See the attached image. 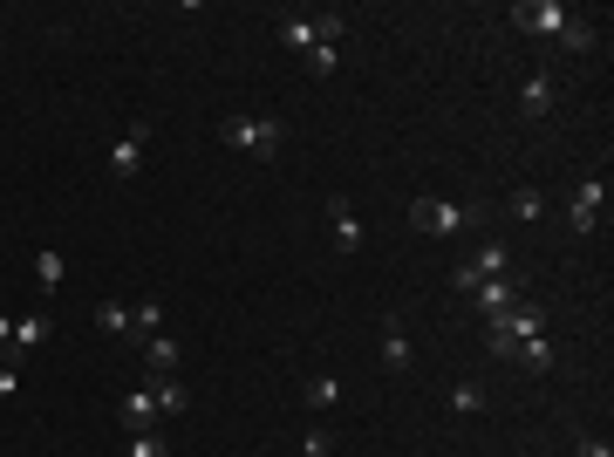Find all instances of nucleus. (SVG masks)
<instances>
[{
  "mask_svg": "<svg viewBox=\"0 0 614 457\" xmlns=\"http://www.w3.org/2000/svg\"><path fill=\"white\" fill-rule=\"evenodd\" d=\"M219 144H232V151H246V157H260V164H273V157H280V144H287V130H280L273 116L232 110L226 123H219Z\"/></svg>",
  "mask_w": 614,
  "mask_h": 457,
  "instance_id": "1",
  "label": "nucleus"
},
{
  "mask_svg": "<svg viewBox=\"0 0 614 457\" xmlns=\"http://www.w3.org/2000/svg\"><path fill=\"white\" fill-rule=\"evenodd\" d=\"M410 219H417L423 232H437V239H451V232H471L478 219H485V205L471 198V205H451V198H417L410 205Z\"/></svg>",
  "mask_w": 614,
  "mask_h": 457,
  "instance_id": "2",
  "label": "nucleus"
},
{
  "mask_svg": "<svg viewBox=\"0 0 614 457\" xmlns=\"http://www.w3.org/2000/svg\"><path fill=\"white\" fill-rule=\"evenodd\" d=\"M533 335H546V321H539V307H533V301L505 307L499 321H492V355H499V362H512V348H519V342H533Z\"/></svg>",
  "mask_w": 614,
  "mask_h": 457,
  "instance_id": "3",
  "label": "nucleus"
},
{
  "mask_svg": "<svg viewBox=\"0 0 614 457\" xmlns=\"http://www.w3.org/2000/svg\"><path fill=\"white\" fill-rule=\"evenodd\" d=\"M144 157H151V123L137 116V123H123L110 144V178H137L144 171Z\"/></svg>",
  "mask_w": 614,
  "mask_h": 457,
  "instance_id": "4",
  "label": "nucleus"
},
{
  "mask_svg": "<svg viewBox=\"0 0 614 457\" xmlns=\"http://www.w3.org/2000/svg\"><path fill=\"white\" fill-rule=\"evenodd\" d=\"M601 212H608V185H601V178H580V185H574V205H567V226L587 239V232L601 226Z\"/></svg>",
  "mask_w": 614,
  "mask_h": 457,
  "instance_id": "5",
  "label": "nucleus"
},
{
  "mask_svg": "<svg viewBox=\"0 0 614 457\" xmlns=\"http://www.w3.org/2000/svg\"><path fill=\"white\" fill-rule=\"evenodd\" d=\"M512 21H519L526 35H560V28H567L574 14H567L560 0H519V7H512Z\"/></svg>",
  "mask_w": 614,
  "mask_h": 457,
  "instance_id": "6",
  "label": "nucleus"
},
{
  "mask_svg": "<svg viewBox=\"0 0 614 457\" xmlns=\"http://www.w3.org/2000/svg\"><path fill=\"white\" fill-rule=\"evenodd\" d=\"M328 239H335V253H362V212L348 198H328Z\"/></svg>",
  "mask_w": 614,
  "mask_h": 457,
  "instance_id": "7",
  "label": "nucleus"
},
{
  "mask_svg": "<svg viewBox=\"0 0 614 457\" xmlns=\"http://www.w3.org/2000/svg\"><path fill=\"white\" fill-rule=\"evenodd\" d=\"M471 301H478V314H485V321H499L505 307H519L526 294H519V280H512V273H499V280H485V287H478Z\"/></svg>",
  "mask_w": 614,
  "mask_h": 457,
  "instance_id": "8",
  "label": "nucleus"
},
{
  "mask_svg": "<svg viewBox=\"0 0 614 457\" xmlns=\"http://www.w3.org/2000/svg\"><path fill=\"white\" fill-rule=\"evenodd\" d=\"M157 417H164V410H157V389L137 382V389L123 396V423H130V430H157Z\"/></svg>",
  "mask_w": 614,
  "mask_h": 457,
  "instance_id": "9",
  "label": "nucleus"
},
{
  "mask_svg": "<svg viewBox=\"0 0 614 457\" xmlns=\"http://www.w3.org/2000/svg\"><path fill=\"white\" fill-rule=\"evenodd\" d=\"M178 355H185V348L171 342V335H157V342H144V382H164V376H178Z\"/></svg>",
  "mask_w": 614,
  "mask_h": 457,
  "instance_id": "10",
  "label": "nucleus"
},
{
  "mask_svg": "<svg viewBox=\"0 0 614 457\" xmlns=\"http://www.w3.org/2000/svg\"><path fill=\"white\" fill-rule=\"evenodd\" d=\"M41 342H48V314H21V321H14V342H7V362H21V355L41 348Z\"/></svg>",
  "mask_w": 614,
  "mask_h": 457,
  "instance_id": "11",
  "label": "nucleus"
},
{
  "mask_svg": "<svg viewBox=\"0 0 614 457\" xmlns=\"http://www.w3.org/2000/svg\"><path fill=\"white\" fill-rule=\"evenodd\" d=\"M553 103H560V82H553V76H526V89H519V110H526V116H546Z\"/></svg>",
  "mask_w": 614,
  "mask_h": 457,
  "instance_id": "12",
  "label": "nucleus"
},
{
  "mask_svg": "<svg viewBox=\"0 0 614 457\" xmlns=\"http://www.w3.org/2000/svg\"><path fill=\"white\" fill-rule=\"evenodd\" d=\"M383 362H389V369H410V362H417V348H410V335H403L396 314L383 321Z\"/></svg>",
  "mask_w": 614,
  "mask_h": 457,
  "instance_id": "13",
  "label": "nucleus"
},
{
  "mask_svg": "<svg viewBox=\"0 0 614 457\" xmlns=\"http://www.w3.org/2000/svg\"><path fill=\"white\" fill-rule=\"evenodd\" d=\"M301 403H307V410H335V403H342V382H335V376H321V369H314V376L301 382Z\"/></svg>",
  "mask_w": 614,
  "mask_h": 457,
  "instance_id": "14",
  "label": "nucleus"
},
{
  "mask_svg": "<svg viewBox=\"0 0 614 457\" xmlns=\"http://www.w3.org/2000/svg\"><path fill=\"white\" fill-rule=\"evenodd\" d=\"M471 273H478V287H485V280H499V273H512V253H505L499 239H492V246H478V253H471Z\"/></svg>",
  "mask_w": 614,
  "mask_h": 457,
  "instance_id": "15",
  "label": "nucleus"
},
{
  "mask_svg": "<svg viewBox=\"0 0 614 457\" xmlns=\"http://www.w3.org/2000/svg\"><path fill=\"white\" fill-rule=\"evenodd\" d=\"M151 389H157V410H164V417H185V410H192V389H185V382H178V376L151 382Z\"/></svg>",
  "mask_w": 614,
  "mask_h": 457,
  "instance_id": "16",
  "label": "nucleus"
},
{
  "mask_svg": "<svg viewBox=\"0 0 614 457\" xmlns=\"http://www.w3.org/2000/svg\"><path fill=\"white\" fill-rule=\"evenodd\" d=\"M157 328H164V307H157V301L130 307V335H137V342H157Z\"/></svg>",
  "mask_w": 614,
  "mask_h": 457,
  "instance_id": "17",
  "label": "nucleus"
},
{
  "mask_svg": "<svg viewBox=\"0 0 614 457\" xmlns=\"http://www.w3.org/2000/svg\"><path fill=\"white\" fill-rule=\"evenodd\" d=\"M512 362H519V369H533V376H546V369H553V348H546V335L519 342V348H512Z\"/></svg>",
  "mask_w": 614,
  "mask_h": 457,
  "instance_id": "18",
  "label": "nucleus"
},
{
  "mask_svg": "<svg viewBox=\"0 0 614 457\" xmlns=\"http://www.w3.org/2000/svg\"><path fill=\"white\" fill-rule=\"evenodd\" d=\"M451 410H458V417H478V410H485V382L464 376L458 389H451Z\"/></svg>",
  "mask_w": 614,
  "mask_h": 457,
  "instance_id": "19",
  "label": "nucleus"
},
{
  "mask_svg": "<svg viewBox=\"0 0 614 457\" xmlns=\"http://www.w3.org/2000/svg\"><path fill=\"white\" fill-rule=\"evenodd\" d=\"M512 219H526V226H533V219H546V198H539L533 185H519V191H512Z\"/></svg>",
  "mask_w": 614,
  "mask_h": 457,
  "instance_id": "20",
  "label": "nucleus"
},
{
  "mask_svg": "<svg viewBox=\"0 0 614 457\" xmlns=\"http://www.w3.org/2000/svg\"><path fill=\"white\" fill-rule=\"evenodd\" d=\"M35 280L41 287H62V280H69V260H62V253H35Z\"/></svg>",
  "mask_w": 614,
  "mask_h": 457,
  "instance_id": "21",
  "label": "nucleus"
},
{
  "mask_svg": "<svg viewBox=\"0 0 614 457\" xmlns=\"http://www.w3.org/2000/svg\"><path fill=\"white\" fill-rule=\"evenodd\" d=\"M96 328H103V335H130V307L103 301V307H96Z\"/></svg>",
  "mask_w": 614,
  "mask_h": 457,
  "instance_id": "22",
  "label": "nucleus"
},
{
  "mask_svg": "<svg viewBox=\"0 0 614 457\" xmlns=\"http://www.w3.org/2000/svg\"><path fill=\"white\" fill-rule=\"evenodd\" d=\"M123 457H164V444H157V430H130V451Z\"/></svg>",
  "mask_w": 614,
  "mask_h": 457,
  "instance_id": "23",
  "label": "nucleus"
},
{
  "mask_svg": "<svg viewBox=\"0 0 614 457\" xmlns=\"http://www.w3.org/2000/svg\"><path fill=\"white\" fill-rule=\"evenodd\" d=\"M560 41H567L574 55H587V48H594V28H580V21H567V28H560Z\"/></svg>",
  "mask_w": 614,
  "mask_h": 457,
  "instance_id": "24",
  "label": "nucleus"
},
{
  "mask_svg": "<svg viewBox=\"0 0 614 457\" xmlns=\"http://www.w3.org/2000/svg\"><path fill=\"white\" fill-rule=\"evenodd\" d=\"M14 389H21V376H14V362H0V403H7Z\"/></svg>",
  "mask_w": 614,
  "mask_h": 457,
  "instance_id": "25",
  "label": "nucleus"
},
{
  "mask_svg": "<svg viewBox=\"0 0 614 457\" xmlns=\"http://www.w3.org/2000/svg\"><path fill=\"white\" fill-rule=\"evenodd\" d=\"M580 457H614L608 444H594V437H587V444H580Z\"/></svg>",
  "mask_w": 614,
  "mask_h": 457,
  "instance_id": "26",
  "label": "nucleus"
},
{
  "mask_svg": "<svg viewBox=\"0 0 614 457\" xmlns=\"http://www.w3.org/2000/svg\"><path fill=\"white\" fill-rule=\"evenodd\" d=\"M14 342V314H0V348Z\"/></svg>",
  "mask_w": 614,
  "mask_h": 457,
  "instance_id": "27",
  "label": "nucleus"
}]
</instances>
